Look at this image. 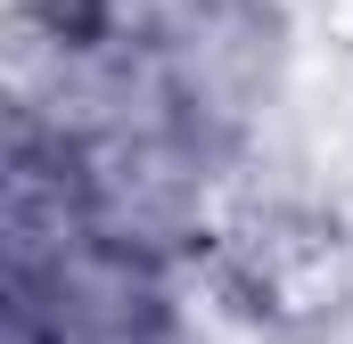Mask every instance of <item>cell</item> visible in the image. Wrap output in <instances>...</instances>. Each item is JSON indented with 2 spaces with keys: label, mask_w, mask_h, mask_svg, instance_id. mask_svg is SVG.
I'll list each match as a JSON object with an SVG mask.
<instances>
[{
  "label": "cell",
  "mask_w": 353,
  "mask_h": 344,
  "mask_svg": "<svg viewBox=\"0 0 353 344\" xmlns=\"http://www.w3.org/2000/svg\"><path fill=\"white\" fill-rule=\"evenodd\" d=\"M197 287L263 344L353 336V205L304 180H247Z\"/></svg>",
  "instance_id": "1"
},
{
  "label": "cell",
  "mask_w": 353,
  "mask_h": 344,
  "mask_svg": "<svg viewBox=\"0 0 353 344\" xmlns=\"http://www.w3.org/2000/svg\"><path fill=\"white\" fill-rule=\"evenodd\" d=\"M288 66H296L288 0H214L181 41L157 50V90L189 140L247 172L263 156V123L288 107Z\"/></svg>",
  "instance_id": "2"
},
{
  "label": "cell",
  "mask_w": 353,
  "mask_h": 344,
  "mask_svg": "<svg viewBox=\"0 0 353 344\" xmlns=\"http://www.w3.org/2000/svg\"><path fill=\"white\" fill-rule=\"evenodd\" d=\"M214 0H83V25L74 41H99V50H123V58H157L165 41H181Z\"/></svg>",
  "instance_id": "3"
}]
</instances>
